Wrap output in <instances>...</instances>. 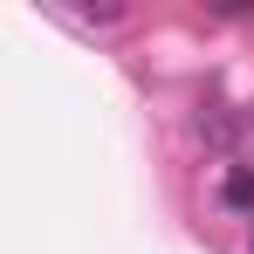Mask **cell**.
<instances>
[{
	"mask_svg": "<svg viewBox=\"0 0 254 254\" xmlns=\"http://www.w3.org/2000/svg\"><path fill=\"white\" fill-rule=\"evenodd\" d=\"M220 199H227L234 213H248V206H254V179H248V165H234V172H227V192H220Z\"/></svg>",
	"mask_w": 254,
	"mask_h": 254,
	"instance_id": "1",
	"label": "cell"
}]
</instances>
